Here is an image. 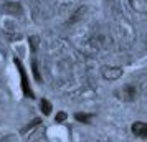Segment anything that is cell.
<instances>
[{
  "label": "cell",
  "instance_id": "cell-9",
  "mask_svg": "<svg viewBox=\"0 0 147 142\" xmlns=\"http://www.w3.org/2000/svg\"><path fill=\"white\" fill-rule=\"evenodd\" d=\"M66 119V114L65 112H60V114L56 116V122H61V121H65Z\"/></svg>",
  "mask_w": 147,
  "mask_h": 142
},
{
  "label": "cell",
  "instance_id": "cell-1",
  "mask_svg": "<svg viewBox=\"0 0 147 142\" xmlns=\"http://www.w3.org/2000/svg\"><path fill=\"white\" fill-rule=\"evenodd\" d=\"M114 94H116V98L121 99V101H134V99L137 98V89L134 88L132 84H126V86H122V88L116 89Z\"/></svg>",
  "mask_w": 147,
  "mask_h": 142
},
{
  "label": "cell",
  "instance_id": "cell-6",
  "mask_svg": "<svg viewBox=\"0 0 147 142\" xmlns=\"http://www.w3.org/2000/svg\"><path fill=\"white\" fill-rule=\"evenodd\" d=\"M0 10L3 13H12V15H17V12L22 13V7H20V3H17V2H7Z\"/></svg>",
  "mask_w": 147,
  "mask_h": 142
},
{
  "label": "cell",
  "instance_id": "cell-7",
  "mask_svg": "<svg viewBox=\"0 0 147 142\" xmlns=\"http://www.w3.org/2000/svg\"><path fill=\"white\" fill-rule=\"evenodd\" d=\"M74 117H76V121H80V122L91 124V121L94 119V114H81V112H78V114H74Z\"/></svg>",
  "mask_w": 147,
  "mask_h": 142
},
{
  "label": "cell",
  "instance_id": "cell-8",
  "mask_svg": "<svg viewBox=\"0 0 147 142\" xmlns=\"http://www.w3.org/2000/svg\"><path fill=\"white\" fill-rule=\"evenodd\" d=\"M40 104H41V111H43L45 114H50V112H51V104H50L47 99H43Z\"/></svg>",
  "mask_w": 147,
  "mask_h": 142
},
{
  "label": "cell",
  "instance_id": "cell-4",
  "mask_svg": "<svg viewBox=\"0 0 147 142\" xmlns=\"http://www.w3.org/2000/svg\"><path fill=\"white\" fill-rule=\"evenodd\" d=\"M131 131L132 134L137 137V139H142V141H147V122L137 121L131 126Z\"/></svg>",
  "mask_w": 147,
  "mask_h": 142
},
{
  "label": "cell",
  "instance_id": "cell-5",
  "mask_svg": "<svg viewBox=\"0 0 147 142\" xmlns=\"http://www.w3.org/2000/svg\"><path fill=\"white\" fill-rule=\"evenodd\" d=\"M129 5L134 12L147 15V0H129Z\"/></svg>",
  "mask_w": 147,
  "mask_h": 142
},
{
  "label": "cell",
  "instance_id": "cell-2",
  "mask_svg": "<svg viewBox=\"0 0 147 142\" xmlns=\"http://www.w3.org/2000/svg\"><path fill=\"white\" fill-rule=\"evenodd\" d=\"M13 61H15V65H17V68H18V73H20V78H22V89H23V94L27 96V98H35L33 91L30 89L28 78H27V71H25V68H23V65H22V61L17 60V58H15Z\"/></svg>",
  "mask_w": 147,
  "mask_h": 142
},
{
  "label": "cell",
  "instance_id": "cell-3",
  "mask_svg": "<svg viewBox=\"0 0 147 142\" xmlns=\"http://www.w3.org/2000/svg\"><path fill=\"white\" fill-rule=\"evenodd\" d=\"M122 68L119 66H106L102 68V78L107 81H117L121 76H122Z\"/></svg>",
  "mask_w": 147,
  "mask_h": 142
}]
</instances>
